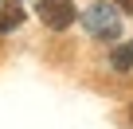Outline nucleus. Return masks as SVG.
<instances>
[{"mask_svg":"<svg viewBox=\"0 0 133 129\" xmlns=\"http://www.w3.org/2000/svg\"><path fill=\"white\" fill-rule=\"evenodd\" d=\"M82 28L94 35V39H117L121 35V20H117V8H110V4H102V0H98V4H90L86 12H82Z\"/></svg>","mask_w":133,"mask_h":129,"instance_id":"f257e3e1","label":"nucleus"},{"mask_svg":"<svg viewBox=\"0 0 133 129\" xmlns=\"http://www.w3.org/2000/svg\"><path fill=\"white\" fill-rule=\"evenodd\" d=\"M75 16H78L75 0H39V20H43L47 28H55V31L71 28V24H75Z\"/></svg>","mask_w":133,"mask_h":129,"instance_id":"f03ea898","label":"nucleus"},{"mask_svg":"<svg viewBox=\"0 0 133 129\" xmlns=\"http://www.w3.org/2000/svg\"><path fill=\"white\" fill-rule=\"evenodd\" d=\"M20 24H24V4L20 0H0V35L16 31Z\"/></svg>","mask_w":133,"mask_h":129,"instance_id":"7ed1b4c3","label":"nucleus"},{"mask_svg":"<svg viewBox=\"0 0 133 129\" xmlns=\"http://www.w3.org/2000/svg\"><path fill=\"white\" fill-rule=\"evenodd\" d=\"M110 67H114V71H129V67H133V39H125L121 47H114Z\"/></svg>","mask_w":133,"mask_h":129,"instance_id":"20e7f679","label":"nucleus"},{"mask_svg":"<svg viewBox=\"0 0 133 129\" xmlns=\"http://www.w3.org/2000/svg\"><path fill=\"white\" fill-rule=\"evenodd\" d=\"M117 8H125V12L133 16V0H117Z\"/></svg>","mask_w":133,"mask_h":129,"instance_id":"39448f33","label":"nucleus"},{"mask_svg":"<svg viewBox=\"0 0 133 129\" xmlns=\"http://www.w3.org/2000/svg\"><path fill=\"white\" fill-rule=\"evenodd\" d=\"M129 117H133V110H129Z\"/></svg>","mask_w":133,"mask_h":129,"instance_id":"423d86ee","label":"nucleus"}]
</instances>
